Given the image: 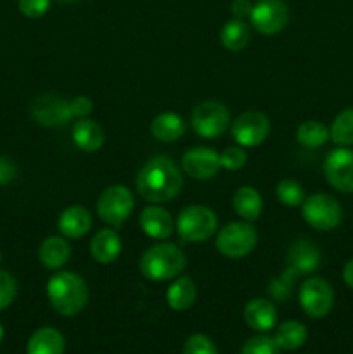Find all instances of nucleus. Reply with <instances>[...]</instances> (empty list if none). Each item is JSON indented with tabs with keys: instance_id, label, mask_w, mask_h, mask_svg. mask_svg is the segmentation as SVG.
Listing matches in <instances>:
<instances>
[{
	"instance_id": "393cba45",
	"label": "nucleus",
	"mask_w": 353,
	"mask_h": 354,
	"mask_svg": "<svg viewBox=\"0 0 353 354\" xmlns=\"http://www.w3.org/2000/svg\"><path fill=\"white\" fill-rule=\"evenodd\" d=\"M197 289L190 277H179L166 290L168 306L175 311H187L196 303Z\"/></svg>"
},
{
	"instance_id": "9b49d317",
	"label": "nucleus",
	"mask_w": 353,
	"mask_h": 354,
	"mask_svg": "<svg viewBox=\"0 0 353 354\" xmlns=\"http://www.w3.org/2000/svg\"><path fill=\"white\" fill-rule=\"evenodd\" d=\"M325 180L332 189L343 194H353V151L346 147L334 149L324 162Z\"/></svg>"
},
{
	"instance_id": "f8f14e48",
	"label": "nucleus",
	"mask_w": 353,
	"mask_h": 354,
	"mask_svg": "<svg viewBox=\"0 0 353 354\" xmlns=\"http://www.w3.org/2000/svg\"><path fill=\"white\" fill-rule=\"evenodd\" d=\"M251 24L262 35H275L286 28L289 9L284 0H260L251 10Z\"/></svg>"
},
{
	"instance_id": "72a5a7b5",
	"label": "nucleus",
	"mask_w": 353,
	"mask_h": 354,
	"mask_svg": "<svg viewBox=\"0 0 353 354\" xmlns=\"http://www.w3.org/2000/svg\"><path fill=\"white\" fill-rule=\"evenodd\" d=\"M183 354H218V351L210 337L203 334H194L185 341Z\"/></svg>"
},
{
	"instance_id": "7ed1b4c3",
	"label": "nucleus",
	"mask_w": 353,
	"mask_h": 354,
	"mask_svg": "<svg viewBox=\"0 0 353 354\" xmlns=\"http://www.w3.org/2000/svg\"><path fill=\"white\" fill-rule=\"evenodd\" d=\"M187 259L182 249L170 242H161L142 254L141 273L152 282L176 279L185 270Z\"/></svg>"
},
{
	"instance_id": "f03ea898",
	"label": "nucleus",
	"mask_w": 353,
	"mask_h": 354,
	"mask_svg": "<svg viewBox=\"0 0 353 354\" xmlns=\"http://www.w3.org/2000/svg\"><path fill=\"white\" fill-rule=\"evenodd\" d=\"M47 297L59 315L75 317L87 306L89 287L83 277L75 272H59L48 279Z\"/></svg>"
},
{
	"instance_id": "4468645a",
	"label": "nucleus",
	"mask_w": 353,
	"mask_h": 354,
	"mask_svg": "<svg viewBox=\"0 0 353 354\" xmlns=\"http://www.w3.org/2000/svg\"><path fill=\"white\" fill-rule=\"evenodd\" d=\"M182 168L190 178L210 180L220 171V154L210 147H194L183 154Z\"/></svg>"
},
{
	"instance_id": "7c9ffc66",
	"label": "nucleus",
	"mask_w": 353,
	"mask_h": 354,
	"mask_svg": "<svg viewBox=\"0 0 353 354\" xmlns=\"http://www.w3.org/2000/svg\"><path fill=\"white\" fill-rule=\"evenodd\" d=\"M298 277L300 275H298L293 268L287 266V268L282 272V275L277 277V279H273L272 282H270L269 286L270 297L280 301V303H282L284 299H287V297L291 296V292H293V286L294 282H296Z\"/></svg>"
},
{
	"instance_id": "cd10ccee",
	"label": "nucleus",
	"mask_w": 353,
	"mask_h": 354,
	"mask_svg": "<svg viewBox=\"0 0 353 354\" xmlns=\"http://www.w3.org/2000/svg\"><path fill=\"white\" fill-rule=\"evenodd\" d=\"M331 138L327 128L318 121H305L298 127L296 130V140L298 144L303 145L307 149H317L325 145Z\"/></svg>"
},
{
	"instance_id": "79ce46f5",
	"label": "nucleus",
	"mask_w": 353,
	"mask_h": 354,
	"mask_svg": "<svg viewBox=\"0 0 353 354\" xmlns=\"http://www.w3.org/2000/svg\"><path fill=\"white\" fill-rule=\"evenodd\" d=\"M61 2H66V3H73V2H78V0H61Z\"/></svg>"
},
{
	"instance_id": "bb28decb",
	"label": "nucleus",
	"mask_w": 353,
	"mask_h": 354,
	"mask_svg": "<svg viewBox=\"0 0 353 354\" xmlns=\"http://www.w3.org/2000/svg\"><path fill=\"white\" fill-rule=\"evenodd\" d=\"M249 28L242 19H230L224 24L220 31V40L227 50L241 52L249 44Z\"/></svg>"
},
{
	"instance_id": "c85d7f7f",
	"label": "nucleus",
	"mask_w": 353,
	"mask_h": 354,
	"mask_svg": "<svg viewBox=\"0 0 353 354\" xmlns=\"http://www.w3.org/2000/svg\"><path fill=\"white\" fill-rule=\"evenodd\" d=\"M329 133H331V140L341 147L353 145V107L341 111L334 118Z\"/></svg>"
},
{
	"instance_id": "ea45409f",
	"label": "nucleus",
	"mask_w": 353,
	"mask_h": 354,
	"mask_svg": "<svg viewBox=\"0 0 353 354\" xmlns=\"http://www.w3.org/2000/svg\"><path fill=\"white\" fill-rule=\"evenodd\" d=\"M343 279H345V283L353 289V259H350L345 265V270H343Z\"/></svg>"
},
{
	"instance_id": "dca6fc26",
	"label": "nucleus",
	"mask_w": 353,
	"mask_h": 354,
	"mask_svg": "<svg viewBox=\"0 0 353 354\" xmlns=\"http://www.w3.org/2000/svg\"><path fill=\"white\" fill-rule=\"evenodd\" d=\"M287 263H289L287 266L293 268L298 275H308L320 266V251L314 242L300 239L293 242L287 251Z\"/></svg>"
},
{
	"instance_id": "b1692460",
	"label": "nucleus",
	"mask_w": 353,
	"mask_h": 354,
	"mask_svg": "<svg viewBox=\"0 0 353 354\" xmlns=\"http://www.w3.org/2000/svg\"><path fill=\"white\" fill-rule=\"evenodd\" d=\"M71 248L62 237H48L42 242L38 249V259L48 270H59L68 263Z\"/></svg>"
},
{
	"instance_id": "58836bf2",
	"label": "nucleus",
	"mask_w": 353,
	"mask_h": 354,
	"mask_svg": "<svg viewBox=\"0 0 353 354\" xmlns=\"http://www.w3.org/2000/svg\"><path fill=\"white\" fill-rule=\"evenodd\" d=\"M230 10L235 16V19H244V17L251 16L253 6L249 0H234L230 6Z\"/></svg>"
},
{
	"instance_id": "2f4dec72",
	"label": "nucleus",
	"mask_w": 353,
	"mask_h": 354,
	"mask_svg": "<svg viewBox=\"0 0 353 354\" xmlns=\"http://www.w3.org/2000/svg\"><path fill=\"white\" fill-rule=\"evenodd\" d=\"M241 354H280V348L277 346L275 339L266 337V335H256L242 346Z\"/></svg>"
},
{
	"instance_id": "6ab92c4d",
	"label": "nucleus",
	"mask_w": 353,
	"mask_h": 354,
	"mask_svg": "<svg viewBox=\"0 0 353 354\" xmlns=\"http://www.w3.org/2000/svg\"><path fill=\"white\" fill-rule=\"evenodd\" d=\"M121 252V239L114 228H102L90 241V254L99 265H111Z\"/></svg>"
},
{
	"instance_id": "e433bc0d",
	"label": "nucleus",
	"mask_w": 353,
	"mask_h": 354,
	"mask_svg": "<svg viewBox=\"0 0 353 354\" xmlns=\"http://www.w3.org/2000/svg\"><path fill=\"white\" fill-rule=\"evenodd\" d=\"M69 107H71L73 118H87L93 109V102L85 95L75 97V99L69 100Z\"/></svg>"
},
{
	"instance_id": "5701e85b",
	"label": "nucleus",
	"mask_w": 353,
	"mask_h": 354,
	"mask_svg": "<svg viewBox=\"0 0 353 354\" xmlns=\"http://www.w3.org/2000/svg\"><path fill=\"white\" fill-rule=\"evenodd\" d=\"M185 121L175 113L158 114L151 121V135L156 140L165 142V144H172V142L179 140L185 133Z\"/></svg>"
},
{
	"instance_id": "423d86ee",
	"label": "nucleus",
	"mask_w": 353,
	"mask_h": 354,
	"mask_svg": "<svg viewBox=\"0 0 353 354\" xmlns=\"http://www.w3.org/2000/svg\"><path fill=\"white\" fill-rule=\"evenodd\" d=\"M305 221L320 232L334 230L343 220V209L338 201L327 194H314L301 204Z\"/></svg>"
},
{
	"instance_id": "a878e982",
	"label": "nucleus",
	"mask_w": 353,
	"mask_h": 354,
	"mask_svg": "<svg viewBox=\"0 0 353 354\" xmlns=\"http://www.w3.org/2000/svg\"><path fill=\"white\" fill-rule=\"evenodd\" d=\"M307 327L296 320H287L277 328L275 332V342L280 349L286 351H296L301 346L307 342Z\"/></svg>"
},
{
	"instance_id": "ddd939ff",
	"label": "nucleus",
	"mask_w": 353,
	"mask_h": 354,
	"mask_svg": "<svg viewBox=\"0 0 353 354\" xmlns=\"http://www.w3.org/2000/svg\"><path fill=\"white\" fill-rule=\"evenodd\" d=\"M30 113L35 123L47 128L61 127V124L69 123L73 120L69 102L62 97L55 95V93H44V95L37 97L31 104Z\"/></svg>"
},
{
	"instance_id": "6e6552de",
	"label": "nucleus",
	"mask_w": 353,
	"mask_h": 354,
	"mask_svg": "<svg viewBox=\"0 0 353 354\" xmlns=\"http://www.w3.org/2000/svg\"><path fill=\"white\" fill-rule=\"evenodd\" d=\"M134 211V196L125 185L107 187L97 199V214L104 223L118 228Z\"/></svg>"
},
{
	"instance_id": "39448f33",
	"label": "nucleus",
	"mask_w": 353,
	"mask_h": 354,
	"mask_svg": "<svg viewBox=\"0 0 353 354\" xmlns=\"http://www.w3.org/2000/svg\"><path fill=\"white\" fill-rule=\"evenodd\" d=\"M258 242V234L249 221H232L225 225L217 235L218 252L225 258L239 259L248 256Z\"/></svg>"
},
{
	"instance_id": "4be33fe9",
	"label": "nucleus",
	"mask_w": 353,
	"mask_h": 354,
	"mask_svg": "<svg viewBox=\"0 0 353 354\" xmlns=\"http://www.w3.org/2000/svg\"><path fill=\"white\" fill-rule=\"evenodd\" d=\"M64 337L52 327L38 328L33 332L26 346V354H64Z\"/></svg>"
},
{
	"instance_id": "4c0bfd02",
	"label": "nucleus",
	"mask_w": 353,
	"mask_h": 354,
	"mask_svg": "<svg viewBox=\"0 0 353 354\" xmlns=\"http://www.w3.org/2000/svg\"><path fill=\"white\" fill-rule=\"evenodd\" d=\"M17 176V166L7 156H0V185H7Z\"/></svg>"
},
{
	"instance_id": "c9c22d12",
	"label": "nucleus",
	"mask_w": 353,
	"mask_h": 354,
	"mask_svg": "<svg viewBox=\"0 0 353 354\" xmlns=\"http://www.w3.org/2000/svg\"><path fill=\"white\" fill-rule=\"evenodd\" d=\"M48 7H51V0H19L21 14L31 19L44 16Z\"/></svg>"
},
{
	"instance_id": "1a4fd4ad",
	"label": "nucleus",
	"mask_w": 353,
	"mask_h": 354,
	"mask_svg": "<svg viewBox=\"0 0 353 354\" xmlns=\"http://www.w3.org/2000/svg\"><path fill=\"white\" fill-rule=\"evenodd\" d=\"M300 304L310 318H324L334 306V290L320 277L307 279L300 287Z\"/></svg>"
},
{
	"instance_id": "0eeeda50",
	"label": "nucleus",
	"mask_w": 353,
	"mask_h": 354,
	"mask_svg": "<svg viewBox=\"0 0 353 354\" xmlns=\"http://www.w3.org/2000/svg\"><path fill=\"white\" fill-rule=\"evenodd\" d=\"M230 124V114L228 109L221 102L206 100L199 106L194 107L190 114V127L199 135L201 138H217L227 131Z\"/></svg>"
},
{
	"instance_id": "2eb2a0df",
	"label": "nucleus",
	"mask_w": 353,
	"mask_h": 354,
	"mask_svg": "<svg viewBox=\"0 0 353 354\" xmlns=\"http://www.w3.org/2000/svg\"><path fill=\"white\" fill-rule=\"evenodd\" d=\"M138 223H141L142 232L156 241H166L175 232V221H173L172 214L156 204L142 209Z\"/></svg>"
},
{
	"instance_id": "f257e3e1",
	"label": "nucleus",
	"mask_w": 353,
	"mask_h": 354,
	"mask_svg": "<svg viewBox=\"0 0 353 354\" xmlns=\"http://www.w3.org/2000/svg\"><path fill=\"white\" fill-rule=\"evenodd\" d=\"M135 185L142 199L152 204H161L179 196L183 185V176L173 159L156 156L142 166Z\"/></svg>"
},
{
	"instance_id": "f704fd0d",
	"label": "nucleus",
	"mask_w": 353,
	"mask_h": 354,
	"mask_svg": "<svg viewBox=\"0 0 353 354\" xmlns=\"http://www.w3.org/2000/svg\"><path fill=\"white\" fill-rule=\"evenodd\" d=\"M17 294V283L9 272L0 270V310H6L12 304Z\"/></svg>"
},
{
	"instance_id": "aec40b11",
	"label": "nucleus",
	"mask_w": 353,
	"mask_h": 354,
	"mask_svg": "<svg viewBox=\"0 0 353 354\" xmlns=\"http://www.w3.org/2000/svg\"><path fill=\"white\" fill-rule=\"evenodd\" d=\"M232 207L244 221H256L263 211V199L255 187H239L232 196Z\"/></svg>"
},
{
	"instance_id": "473e14b6",
	"label": "nucleus",
	"mask_w": 353,
	"mask_h": 354,
	"mask_svg": "<svg viewBox=\"0 0 353 354\" xmlns=\"http://www.w3.org/2000/svg\"><path fill=\"white\" fill-rule=\"evenodd\" d=\"M248 162V154L241 145H234V147H227L220 154V165L224 169L228 171H237V169L244 168Z\"/></svg>"
},
{
	"instance_id": "f3484780",
	"label": "nucleus",
	"mask_w": 353,
	"mask_h": 354,
	"mask_svg": "<svg viewBox=\"0 0 353 354\" xmlns=\"http://www.w3.org/2000/svg\"><path fill=\"white\" fill-rule=\"evenodd\" d=\"M57 228L66 239H82L92 228V214L83 206H69L59 214Z\"/></svg>"
},
{
	"instance_id": "9d476101",
	"label": "nucleus",
	"mask_w": 353,
	"mask_h": 354,
	"mask_svg": "<svg viewBox=\"0 0 353 354\" xmlns=\"http://www.w3.org/2000/svg\"><path fill=\"white\" fill-rule=\"evenodd\" d=\"M270 133V120L260 111H246L232 123V138L241 147H256Z\"/></svg>"
},
{
	"instance_id": "412c9836",
	"label": "nucleus",
	"mask_w": 353,
	"mask_h": 354,
	"mask_svg": "<svg viewBox=\"0 0 353 354\" xmlns=\"http://www.w3.org/2000/svg\"><path fill=\"white\" fill-rule=\"evenodd\" d=\"M104 130L99 123L82 118L73 127V140L76 147L85 152H97L104 145Z\"/></svg>"
},
{
	"instance_id": "37998d69",
	"label": "nucleus",
	"mask_w": 353,
	"mask_h": 354,
	"mask_svg": "<svg viewBox=\"0 0 353 354\" xmlns=\"http://www.w3.org/2000/svg\"><path fill=\"white\" fill-rule=\"evenodd\" d=\"M0 261H2V252H0Z\"/></svg>"
},
{
	"instance_id": "c756f323",
	"label": "nucleus",
	"mask_w": 353,
	"mask_h": 354,
	"mask_svg": "<svg viewBox=\"0 0 353 354\" xmlns=\"http://www.w3.org/2000/svg\"><path fill=\"white\" fill-rule=\"evenodd\" d=\"M275 196H277V201H279L282 206L298 207L303 204L305 190L298 182L286 178L279 182V185H277L275 189Z\"/></svg>"
},
{
	"instance_id": "20e7f679",
	"label": "nucleus",
	"mask_w": 353,
	"mask_h": 354,
	"mask_svg": "<svg viewBox=\"0 0 353 354\" xmlns=\"http://www.w3.org/2000/svg\"><path fill=\"white\" fill-rule=\"evenodd\" d=\"M218 220L213 209L201 204L185 207L176 218V232L185 242H204L217 232Z\"/></svg>"
},
{
	"instance_id": "a19ab883",
	"label": "nucleus",
	"mask_w": 353,
	"mask_h": 354,
	"mask_svg": "<svg viewBox=\"0 0 353 354\" xmlns=\"http://www.w3.org/2000/svg\"><path fill=\"white\" fill-rule=\"evenodd\" d=\"M2 339H3V327L2 324H0V342H2Z\"/></svg>"
},
{
	"instance_id": "a211bd4d",
	"label": "nucleus",
	"mask_w": 353,
	"mask_h": 354,
	"mask_svg": "<svg viewBox=\"0 0 353 354\" xmlns=\"http://www.w3.org/2000/svg\"><path fill=\"white\" fill-rule=\"evenodd\" d=\"M244 322L256 332H269L277 324V310L272 301L256 297L244 308Z\"/></svg>"
}]
</instances>
